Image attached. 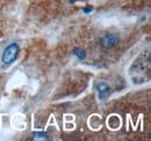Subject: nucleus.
<instances>
[{"label": "nucleus", "instance_id": "f03ea898", "mask_svg": "<svg viewBox=\"0 0 151 141\" xmlns=\"http://www.w3.org/2000/svg\"><path fill=\"white\" fill-rule=\"evenodd\" d=\"M117 43H119V37L116 35H114V34H105V35L100 38L101 46H104L106 49L114 48Z\"/></svg>", "mask_w": 151, "mask_h": 141}, {"label": "nucleus", "instance_id": "20e7f679", "mask_svg": "<svg viewBox=\"0 0 151 141\" xmlns=\"http://www.w3.org/2000/svg\"><path fill=\"white\" fill-rule=\"evenodd\" d=\"M32 140H48V135L43 132H36L33 134Z\"/></svg>", "mask_w": 151, "mask_h": 141}, {"label": "nucleus", "instance_id": "423d86ee", "mask_svg": "<svg viewBox=\"0 0 151 141\" xmlns=\"http://www.w3.org/2000/svg\"><path fill=\"white\" fill-rule=\"evenodd\" d=\"M92 11V7H86V8H84V12L85 13H90Z\"/></svg>", "mask_w": 151, "mask_h": 141}, {"label": "nucleus", "instance_id": "0eeeda50", "mask_svg": "<svg viewBox=\"0 0 151 141\" xmlns=\"http://www.w3.org/2000/svg\"><path fill=\"white\" fill-rule=\"evenodd\" d=\"M71 2H75V0H71Z\"/></svg>", "mask_w": 151, "mask_h": 141}, {"label": "nucleus", "instance_id": "7ed1b4c3", "mask_svg": "<svg viewBox=\"0 0 151 141\" xmlns=\"http://www.w3.org/2000/svg\"><path fill=\"white\" fill-rule=\"evenodd\" d=\"M109 93H111V88L108 87V85L106 83H99L98 85V94H99V97L101 100H105L109 96Z\"/></svg>", "mask_w": 151, "mask_h": 141}, {"label": "nucleus", "instance_id": "f257e3e1", "mask_svg": "<svg viewBox=\"0 0 151 141\" xmlns=\"http://www.w3.org/2000/svg\"><path fill=\"white\" fill-rule=\"evenodd\" d=\"M18 53H19V45H18L17 43H12V44H9V45L5 49L4 53H2V57H1L2 63H4L5 65H9V64H12V63L17 59Z\"/></svg>", "mask_w": 151, "mask_h": 141}, {"label": "nucleus", "instance_id": "39448f33", "mask_svg": "<svg viewBox=\"0 0 151 141\" xmlns=\"http://www.w3.org/2000/svg\"><path fill=\"white\" fill-rule=\"evenodd\" d=\"M73 54H75V56H77V57H78L79 59H81V60H83V59L86 57V53H85V51H84V50H81V49H75V50H73Z\"/></svg>", "mask_w": 151, "mask_h": 141}]
</instances>
